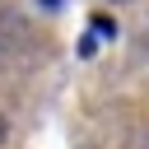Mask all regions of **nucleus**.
<instances>
[{
    "instance_id": "obj_1",
    "label": "nucleus",
    "mask_w": 149,
    "mask_h": 149,
    "mask_svg": "<svg viewBox=\"0 0 149 149\" xmlns=\"http://www.w3.org/2000/svg\"><path fill=\"white\" fill-rule=\"evenodd\" d=\"M107 5H130V0H107Z\"/></svg>"
}]
</instances>
